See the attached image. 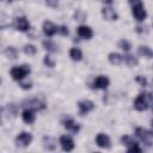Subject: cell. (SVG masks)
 Masks as SVG:
<instances>
[{"label": "cell", "mask_w": 153, "mask_h": 153, "mask_svg": "<svg viewBox=\"0 0 153 153\" xmlns=\"http://www.w3.org/2000/svg\"><path fill=\"white\" fill-rule=\"evenodd\" d=\"M129 5L131 6V13L137 22H143L147 17V12L143 7L141 0H128Z\"/></svg>", "instance_id": "6da1fadb"}, {"label": "cell", "mask_w": 153, "mask_h": 153, "mask_svg": "<svg viewBox=\"0 0 153 153\" xmlns=\"http://www.w3.org/2000/svg\"><path fill=\"white\" fill-rule=\"evenodd\" d=\"M151 102H152V93L151 92H142L135 98L134 108L137 111H146L149 108Z\"/></svg>", "instance_id": "7a4b0ae2"}, {"label": "cell", "mask_w": 153, "mask_h": 153, "mask_svg": "<svg viewBox=\"0 0 153 153\" xmlns=\"http://www.w3.org/2000/svg\"><path fill=\"white\" fill-rule=\"evenodd\" d=\"M31 72V68L29 65H22V66H17V67H13L10 73H11V76L16 80V81H19L22 80L23 78H25L26 75H29Z\"/></svg>", "instance_id": "3957f363"}, {"label": "cell", "mask_w": 153, "mask_h": 153, "mask_svg": "<svg viewBox=\"0 0 153 153\" xmlns=\"http://www.w3.org/2000/svg\"><path fill=\"white\" fill-rule=\"evenodd\" d=\"M135 135L140 139L141 142H143L145 145H147L148 147L152 146V131L146 129V128H142V127H136L135 128Z\"/></svg>", "instance_id": "277c9868"}, {"label": "cell", "mask_w": 153, "mask_h": 153, "mask_svg": "<svg viewBox=\"0 0 153 153\" xmlns=\"http://www.w3.org/2000/svg\"><path fill=\"white\" fill-rule=\"evenodd\" d=\"M32 135L30 133H26V131H22L20 134H18L16 136V140H14V143L17 147H20V148H25L27 147L31 142H32Z\"/></svg>", "instance_id": "5b68a950"}, {"label": "cell", "mask_w": 153, "mask_h": 153, "mask_svg": "<svg viewBox=\"0 0 153 153\" xmlns=\"http://www.w3.org/2000/svg\"><path fill=\"white\" fill-rule=\"evenodd\" d=\"M109 84H110V80H109L108 76L98 75L92 82V88H94V90H106Z\"/></svg>", "instance_id": "8992f818"}, {"label": "cell", "mask_w": 153, "mask_h": 153, "mask_svg": "<svg viewBox=\"0 0 153 153\" xmlns=\"http://www.w3.org/2000/svg\"><path fill=\"white\" fill-rule=\"evenodd\" d=\"M78 108H79L80 116H84L94 109V104H93V102H91L88 99H81L78 102Z\"/></svg>", "instance_id": "52a82bcc"}, {"label": "cell", "mask_w": 153, "mask_h": 153, "mask_svg": "<svg viewBox=\"0 0 153 153\" xmlns=\"http://www.w3.org/2000/svg\"><path fill=\"white\" fill-rule=\"evenodd\" d=\"M14 27L17 31L26 32L30 30V23L25 17H17L14 20Z\"/></svg>", "instance_id": "ba28073f"}, {"label": "cell", "mask_w": 153, "mask_h": 153, "mask_svg": "<svg viewBox=\"0 0 153 153\" xmlns=\"http://www.w3.org/2000/svg\"><path fill=\"white\" fill-rule=\"evenodd\" d=\"M25 104H27L26 106L29 109H32L33 111H41L43 109H45V103L44 100H41L39 98H32L25 102Z\"/></svg>", "instance_id": "9c48e42d"}, {"label": "cell", "mask_w": 153, "mask_h": 153, "mask_svg": "<svg viewBox=\"0 0 153 153\" xmlns=\"http://www.w3.org/2000/svg\"><path fill=\"white\" fill-rule=\"evenodd\" d=\"M42 29H43V32H44V35H45V36L51 37V36H54L55 33H57L59 26H57V25H55V24H54L53 22H50V20H45V22L43 23Z\"/></svg>", "instance_id": "30bf717a"}, {"label": "cell", "mask_w": 153, "mask_h": 153, "mask_svg": "<svg viewBox=\"0 0 153 153\" xmlns=\"http://www.w3.org/2000/svg\"><path fill=\"white\" fill-rule=\"evenodd\" d=\"M60 145H61V148L65 152H69V151H72L74 148V141L68 135H62L60 137Z\"/></svg>", "instance_id": "8fae6325"}, {"label": "cell", "mask_w": 153, "mask_h": 153, "mask_svg": "<svg viewBox=\"0 0 153 153\" xmlns=\"http://www.w3.org/2000/svg\"><path fill=\"white\" fill-rule=\"evenodd\" d=\"M96 143L100 148H110L111 147V141H110L109 136L103 134V133H99L96 136Z\"/></svg>", "instance_id": "7c38bea8"}, {"label": "cell", "mask_w": 153, "mask_h": 153, "mask_svg": "<svg viewBox=\"0 0 153 153\" xmlns=\"http://www.w3.org/2000/svg\"><path fill=\"white\" fill-rule=\"evenodd\" d=\"M102 14L104 17L105 20H109V22H112V20H117L118 19V14L117 12L111 8V7H104L102 8Z\"/></svg>", "instance_id": "4fadbf2b"}, {"label": "cell", "mask_w": 153, "mask_h": 153, "mask_svg": "<svg viewBox=\"0 0 153 153\" xmlns=\"http://www.w3.org/2000/svg\"><path fill=\"white\" fill-rule=\"evenodd\" d=\"M78 35L81 37V38H85V39H91L92 36H93V31L90 26H86V25H80L78 27Z\"/></svg>", "instance_id": "5bb4252c"}, {"label": "cell", "mask_w": 153, "mask_h": 153, "mask_svg": "<svg viewBox=\"0 0 153 153\" xmlns=\"http://www.w3.org/2000/svg\"><path fill=\"white\" fill-rule=\"evenodd\" d=\"M42 143H43V148L47 151H54L57 146V142L53 136H43Z\"/></svg>", "instance_id": "9a60e30c"}, {"label": "cell", "mask_w": 153, "mask_h": 153, "mask_svg": "<svg viewBox=\"0 0 153 153\" xmlns=\"http://www.w3.org/2000/svg\"><path fill=\"white\" fill-rule=\"evenodd\" d=\"M63 127H65V129H67L68 131L74 133V134L80 130V126H79L78 123H75L73 118H67V120H65V121H63Z\"/></svg>", "instance_id": "2e32d148"}, {"label": "cell", "mask_w": 153, "mask_h": 153, "mask_svg": "<svg viewBox=\"0 0 153 153\" xmlns=\"http://www.w3.org/2000/svg\"><path fill=\"white\" fill-rule=\"evenodd\" d=\"M22 118H23V121H24L25 123H27V124L33 123V122H35V118H36L35 111H33L32 109H29V108L24 109V111L22 112Z\"/></svg>", "instance_id": "e0dca14e"}, {"label": "cell", "mask_w": 153, "mask_h": 153, "mask_svg": "<svg viewBox=\"0 0 153 153\" xmlns=\"http://www.w3.org/2000/svg\"><path fill=\"white\" fill-rule=\"evenodd\" d=\"M108 60H109V62H110L111 65L118 66V65H121V63L123 62V56H122L121 54H118V53L112 51V53H110V54L108 55Z\"/></svg>", "instance_id": "ac0fdd59"}, {"label": "cell", "mask_w": 153, "mask_h": 153, "mask_svg": "<svg viewBox=\"0 0 153 153\" xmlns=\"http://www.w3.org/2000/svg\"><path fill=\"white\" fill-rule=\"evenodd\" d=\"M137 54L140 56L146 57V59H151L153 56V53H152V50H151V48L148 45H140L137 48Z\"/></svg>", "instance_id": "d6986e66"}, {"label": "cell", "mask_w": 153, "mask_h": 153, "mask_svg": "<svg viewBox=\"0 0 153 153\" xmlns=\"http://www.w3.org/2000/svg\"><path fill=\"white\" fill-rule=\"evenodd\" d=\"M43 48L48 51V53H57L59 49H57V45L50 41V39H47V41H43Z\"/></svg>", "instance_id": "ffe728a7"}, {"label": "cell", "mask_w": 153, "mask_h": 153, "mask_svg": "<svg viewBox=\"0 0 153 153\" xmlns=\"http://www.w3.org/2000/svg\"><path fill=\"white\" fill-rule=\"evenodd\" d=\"M4 53H5V56L10 60H17L18 57V50L14 47H7Z\"/></svg>", "instance_id": "44dd1931"}, {"label": "cell", "mask_w": 153, "mask_h": 153, "mask_svg": "<svg viewBox=\"0 0 153 153\" xmlns=\"http://www.w3.org/2000/svg\"><path fill=\"white\" fill-rule=\"evenodd\" d=\"M69 57L73 60V61H80L82 59V53L79 48H71L69 50Z\"/></svg>", "instance_id": "7402d4cb"}, {"label": "cell", "mask_w": 153, "mask_h": 153, "mask_svg": "<svg viewBox=\"0 0 153 153\" xmlns=\"http://www.w3.org/2000/svg\"><path fill=\"white\" fill-rule=\"evenodd\" d=\"M123 61H124L126 65L129 66V67H134V66H136V65L139 63L137 59H136L135 56H133V55H129V54L123 56Z\"/></svg>", "instance_id": "603a6c76"}, {"label": "cell", "mask_w": 153, "mask_h": 153, "mask_svg": "<svg viewBox=\"0 0 153 153\" xmlns=\"http://www.w3.org/2000/svg\"><path fill=\"white\" fill-rule=\"evenodd\" d=\"M73 18L76 20V22H85L86 18H87V13L82 10H76L73 14Z\"/></svg>", "instance_id": "cb8c5ba5"}, {"label": "cell", "mask_w": 153, "mask_h": 153, "mask_svg": "<svg viewBox=\"0 0 153 153\" xmlns=\"http://www.w3.org/2000/svg\"><path fill=\"white\" fill-rule=\"evenodd\" d=\"M23 51L26 54V55H30V56H32V55H35L36 53H37V48L33 45V44H25L24 45V48H23Z\"/></svg>", "instance_id": "d4e9b609"}, {"label": "cell", "mask_w": 153, "mask_h": 153, "mask_svg": "<svg viewBox=\"0 0 153 153\" xmlns=\"http://www.w3.org/2000/svg\"><path fill=\"white\" fill-rule=\"evenodd\" d=\"M6 114H7V117H16L17 116V106L14 104H7L6 109H5Z\"/></svg>", "instance_id": "484cf974"}, {"label": "cell", "mask_w": 153, "mask_h": 153, "mask_svg": "<svg viewBox=\"0 0 153 153\" xmlns=\"http://www.w3.org/2000/svg\"><path fill=\"white\" fill-rule=\"evenodd\" d=\"M19 86L23 90H30L32 87V81L30 79H26V76H25L22 80H19Z\"/></svg>", "instance_id": "4316f807"}, {"label": "cell", "mask_w": 153, "mask_h": 153, "mask_svg": "<svg viewBox=\"0 0 153 153\" xmlns=\"http://www.w3.org/2000/svg\"><path fill=\"white\" fill-rule=\"evenodd\" d=\"M118 48H121L123 51H129L131 48V44L127 39H121L118 41Z\"/></svg>", "instance_id": "83f0119b"}, {"label": "cell", "mask_w": 153, "mask_h": 153, "mask_svg": "<svg viewBox=\"0 0 153 153\" xmlns=\"http://www.w3.org/2000/svg\"><path fill=\"white\" fill-rule=\"evenodd\" d=\"M121 141H122V143H123L126 147H129V146H131L133 143H135L134 139H133L131 136H129V135H123V136L121 137Z\"/></svg>", "instance_id": "f1b7e54d"}, {"label": "cell", "mask_w": 153, "mask_h": 153, "mask_svg": "<svg viewBox=\"0 0 153 153\" xmlns=\"http://www.w3.org/2000/svg\"><path fill=\"white\" fill-rule=\"evenodd\" d=\"M43 62H44V65H45L47 67H49V68L55 67V60H54L50 55H45L44 59H43Z\"/></svg>", "instance_id": "f546056e"}, {"label": "cell", "mask_w": 153, "mask_h": 153, "mask_svg": "<svg viewBox=\"0 0 153 153\" xmlns=\"http://www.w3.org/2000/svg\"><path fill=\"white\" fill-rule=\"evenodd\" d=\"M135 81H136L137 84H140L142 87H146V86L148 85L147 79H146L145 76H142V75H136V76H135Z\"/></svg>", "instance_id": "4dcf8cb0"}, {"label": "cell", "mask_w": 153, "mask_h": 153, "mask_svg": "<svg viewBox=\"0 0 153 153\" xmlns=\"http://www.w3.org/2000/svg\"><path fill=\"white\" fill-rule=\"evenodd\" d=\"M127 151H128V152H130V153H131V152H136V153H141V152H142V149L139 147V145H137L136 142H135V143H133L131 146L127 147Z\"/></svg>", "instance_id": "1f68e13d"}, {"label": "cell", "mask_w": 153, "mask_h": 153, "mask_svg": "<svg viewBox=\"0 0 153 153\" xmlns=\"http://www.w3.org/2000/svg\"><path fill=\"white\" fill-rule=\"evenodd\" d=\"M57 32H59L60 35H62V36H68V33H69V30H68V27H67L66 25H61V26H59V30H57Z\"/></svg>", "instance_id": "d6a6232c"}, {"label": "cell", "mask_w": 153, "mask_h": 153, "mask_svg": "<svg viewBox=\"0 0 153 153\" xmlns=\"http://www.w3.org/2000/svg\"><path fill=\"white\" fill-rule=\"evenodd\" d=\"M59 2H60V0H45V5L51 8H56L59 6Z\"/></svg>", "instance_id": "836d02e7"}, {"label": "cell", "mask_w": 153, "mask_h": 153, "mask_svg": "<svg viewBox=\"0 0 153 153\" xmlns=\"http://www.w3.org/2000/svg\"><path fill=\"white\" fill-rule=\"evenodd\" d=\"M135 30H136V32H137V33L146 32V30H143V27H142V26H136V29H135Z\"/></svg>", "instance_id": "e575fe53"}, {"label": "cell", "mask_w": 153, "mask_h": 153, "mask_svg": "<svg viewBox=\"0 0 153 153\" xmlns=\"http://www.w3.org/2000/svg\"><path fill=\"white\" fill-rule=\"evenodd\" d=\"M100 1H102L103 4H105V5H111L114 0H100Z\"/></svg>", "instance_id": "d590c367"}, {"label": "cell", "mask_w": 153, "mask_h": 153, "mask_svg": "<svg viewBox=\"0 0 153 153\" xmlns=\"http://www.w3.org/2000/svg\"><path fill=\"white\" fill-rule=\"evenodd\" d=\"M1 111H2V109L0 108V123H1Z\"/></svg>", "instance_id": "8d00e7d4"}, {"label": "cell", "mask_w": 153, "mask_h": 153, "mask_svg": "<svg viewBox=\"0 0 153 153\" xmlns=\"http://www.w3.org/2000/svg\"><path fill=\"white\" fill-rule=\"evenodd\" d=\"M1 81H2V80H1V78H0V84H1Z\"/></svg>", "instance_id": "74e56055"}, {"label": "cell", "mask_w": 153, "mask_h": 153, "mask_svg": "<svg viewBox=\"0 0 153 153\" xmlns=\"http://www.w3.org/2000/svg\"><path fill=\"white\" fill-rule=\"evenodd\" d=\"M0 1H1V0H0Z\"/></svg>", "instance_id": "f35d334b"}]
</instances>
